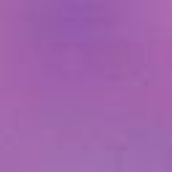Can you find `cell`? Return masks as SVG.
<instances>
[{
	"label": "cell",
	"mask_w": 172,
	"mask_h": 172,
	"mask_svg": "<svg viewBox=\"0 0 172 172\" xmlns=\"http://www.w3.org/2000/svg\"><path fill=\"white\" fill-rule=\"evenodd\" d=\"M57 94H59V81H57ZM54 148H57V134H54Z\"/></svg>",
	"instance_id": "cell-1"
}]
</instances>
